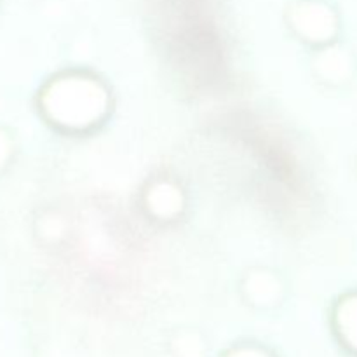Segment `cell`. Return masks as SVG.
I'll return each instance as SVG.
<instances>
[{"label": "cell", "mask_w": 357, "mask_h": 357, "mask_svg": "<svg viewBox=\"0 0 357 357\" xmlns=\"http://www.w3.org/2000/svg\"><path fill=\"white\" fill-rule=\"evenodd\" d=\"M331 333L342 349L357 357V288L342 293L331 305Z\"/></svg>", "instance_id": "obj_6"}, {"label": "cell", "mask_w": 357, "mask_h": 357, "mask_svg": "<svg viewBox=\"0 0 357 357\" xmlns=\"http://www.w3.org/2000/svg\"><path fill=\"white\" fill-rule=\"evenodd\" d=\"M309 73L326 91H345L357 79V54L351 45L337 40L310 51Z\"/></svg>", "instance_id": "obj_5"}, {"label": "cell", "mask_w": 357, "mask_h": 357, "mask_svg": "<svg viewBox=\"0 0 357 357\" xmlns=\"http://www.w3.org/2000/svg\"><path fill=\"white\" fill-rule=\"evenodd\" d=\"M45 121L68 136H89L112 119L115 96L107 79L94 70L75 66L56 73L38 100Z\"/></svg>", "instance_id": "obj_1"}, {"label": "cell", "mask_w": 357, "mask_h": 357, "mask_svg": "<svg viewBox=\"0 0 357 357\" xmlns=\"http://www.w3.org/2000/svg\"><path fill=\"white\" fill-rule=\"evenodd\" d=\"M352 167H354V174L357 176V153H356V157H354V162H352Z\"/></svg>", "instance_id": "obj_9"}, {"label": "cell", "mask_w": 357, "mask_h": 357, "mask_svg": "<svg viewBox=\"0 0 357 357\" xmlns=\"http://www.w3.org/2000/svg\"><path fill=\"white\" fill-rule=\"evenodd\" d=\"M239 298L255 312H274L289 296L288 279L271 265H250L237 281Z\"/></svg>", "instance_id": "obj_4"}, {"label": "cell", "mask_w": 357, "mask_h": 357, "mask_svg": "<svg viewBox=\"0 0 357 357\" xmlns=\"http://www.w3.org/2000/svg\"><path fill=\"white\" fill-rule=\"evenodd\" d=\"M284 23L289 35L310 51L340 40V13L328 0H293L284 10Z\"/></svg>", "instance_id": "obj_2"}, {"label": "cell", "mask_w": 357, "mask_h": 357, "mask_svg": "<svg viewBox=\"0 0 357 357\" xmlns=\"http://www.w3.org/2000/svg\"><path fill=\"white\" fill-rule=\"evenodd\" d=\"M138 202L150 222L157 225H176L188 211V192L180 178L160 171L143 181Z\"/></svg>", "instance_id": "obj_3"}, {"label": "cell", "mask_w": 357, "mask_h": 357, "mask_svg": "<svg viewBox=\"0 0 357 357\" xmlns=\"http://www.w3.org/2000/svg\"><path fill=\"white\" fill-rule=\"evenodd\" d=\"M167 354L171 357H208L209 340L199 328H176L167 337Z\"/></svg>", "instance_id": "obj_7"}, {"label": "cell", "mask_w": 357, "mask_h": 357, "mask_svg": "<svg viewBox=\"0 0 357 357\" xmlns=\"http://www.w3.org/2000/svg\"><path fill=\"white\" fill-rule=\"evenodd\" d=\"M220 357H279L272 351L271 347H267L265 344H260L257 340H241L232 344L230 347H227L223 351V354Z\"/></svg>", "instance_id": "obj_8"}]
</instances>
